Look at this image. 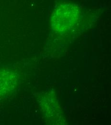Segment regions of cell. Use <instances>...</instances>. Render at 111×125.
Listing matches in <instances>:
<instances>
[{
	"instance_id": "obj_2",
	"label": "cell",
	"mask_w": 111,
	"mask_h": 125,
	"mask_svg": "<svg viewBox=\"0 0 111 125\" xmlns=\"http://www.w3.org/2000/svg\"><path fill=\"white\" fill-rule=\"evenodd\" d=\"M38 101L48 124H64L65 119L63 112L54 95L49 92L42 94L40 95Z\"/></svg>"
},
{
	"instance_id": "obj_1",
	"label": "cell",
	"mask_w": 111,
	"mask_h": 125,
	"mask_svg": "<svg viewBox=\"0 0 111 125\" xmlns=\"http://www.w3.org/2000/svg\"><path fill=\"white\" fill-rule=\"evenodd\" d=\"M80 16L79 8L71 3H64L58 6L51 17V27L53 31L64 33L73 28Z\"/></svg>"
},
{
	"instance_id": "obj_3",
	"label": "cell",
	"mask_w": 111,
	"mask_h": 125,
	"mask_svg": "<svg viewBox=\"0 0 111 125\" xmlns=\"http://www.w3.org/2000/svg\"><path fill=\"white\" fill-rule=\"evenodd\" d=\"M18 77L16 72L9 69L0 70V98L13 92L18 84Z\"/></svg>"
}]
</instances>
